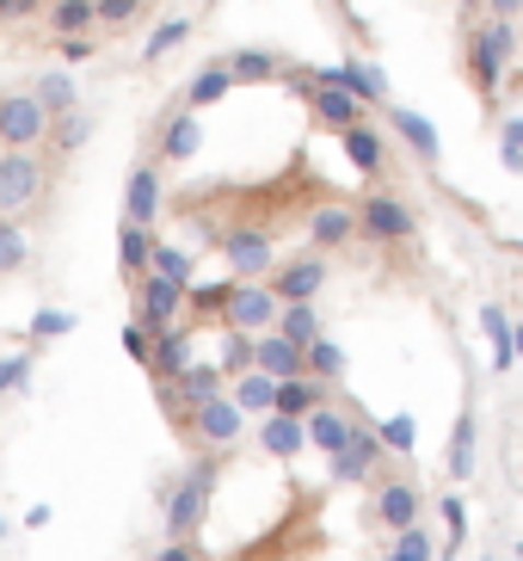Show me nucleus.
I'll return each instance as SVG.
<instances>
[{
    "label": "nucleus",
    "instance_id": "17",
    "mask_svg": "<svg viewBox=\"0 0 523 561\" xmlns=\"http://www.w3.org/2000/svg\"><path fill=\"white\" fill-rule=\"evenodd\" d=\"M339 149H345V161L358 167L363 180H376L382 161H388V136H382L370 117H358V124H345V130H339Z\"/></svg>",
    "mask_w": 523,
    "mask_h": 561
},
{
    "label": "nucleus",
    "instance_id": "1",
    "mask_svg": "<svg viewBox=\"0 0 523 561\" xmlns=\"http://www.w3.org/2000/svg\"><path fill=\"white\" fill-rule=\"evenodd\" d=\"M216 476H222V450H204V457L173 476L161 488V518H166V537H197L204 518H210V500H216Z\"/></svg>",
    "mask_w": 523,
    "mask_h": 561
},
{
    "label": "nucleus",
    "instance_id": "33",
    "mask_svg": "<svg viewBox=\"0 0 523 561\" xmlns=\"http://www.w3.org/2000/svg\"><path fill=\"white\" fill-rule=\"evenodd\" d=\"M229 75H234V87L278 81V75H283V56H271V50H234V56H229Z\"/></svg>",
    "mask_w": 523,
    "mask_h": 561
},
{
    "label": "nucleus",
    "instance_id": "5",
    "mask_svg": "<svg viewBox=\"0 0 523 561\" xmlns=\"http://www.w3.org/2000/svg\"><path fill=\"white\" fill-rule=\"evenodd\" d=\"M185 426H191V438L204 450H234L241 445V432H246V413L229 401V389L210 401H197V408H185Z\"/></svg>",
    "mask_w": 523,
    "mask_h": 561
},
{
    "label": "nucleus",
    "instance_id": "34",
    "mask_svg": "<svg viewBox=\"0 0 523 561\" xmlns=\"http://www.w3.org/2000/svg\"><path fill=\"white\" fill-rule=\"evenodd\" d=\"M49 32L56 37H86L93 32V0H44Z\"/></svg>",
    "mask_w": 523,
    "mask_h": 561
},
{
    "label": "nucleus",
    "instance_id": "6",
    "mask_svg": "<svg viewBox=\"0 0 523 561\" xmlns=\"http://www.w3.org/2000/svg\"><path fill=\"white\" fill-rule=\"evenodd\" d=\"M283 75H290V81L302 87V100H309V112H314V124H321V130H333V136H339L345 124H358V117H363V100H351L345 87L314 81L309 68H290V62H283Z\"/></svg>",
    "mask_w": 523,
    "mask_h": 561
},
{
    "label": "nucleus",
    "instance_id": "36",
    "mask_svg": "<svg viewBox=\"0 0 523 561\" xmlns=\"http://www.w3.org/2000/svg\"><path fill=\"white\" fill-rule=\"evenodd\" d=\"M74 328H81V314L74 309H37L32 321H25V340H32V346H56V340L74 333Z\"/></svg>",
    "mask_w": 523,
    "mask_h": 561
},
{
    "label": "nucleus",
    "instance_id": "3",
    "mask_svg": "<svg viewBox=\"0 0 523 561\" xmlns=\"http://www.w3.org/2000/svg\"><path fill=\"white\" fill-rule=\"evenodd\" d=\"M49 198V161L37 149H0V216H32Z\"/></svg>",
    "mask_w": 523,
    "mask_h": 561
},
{
    "label": "nucleus",
    "instance_id": "40",
    "mask_svg": "<svg viewBox=\"0 0 523 561\" xmlns=\"http://www.w3.org/2000/svg\"><path fill=\"white\" fill-rule=\"evenodd\" d=\"M191 37V19H161L154 32H148V44H142V62H161V56H173Z\"/></svg>",
    "mask_w": 523,
    "mask_h": 561
},
{
    "label": "nucleus",
    "instance_id": "32",
    "mask_svg": "<svg viewBox=\"0 0 523 561\" xmlns=\"http://www.w3.org/2000/svg\"><path fill=\"white\" fill-rule=\"evenodd\" d=\"M86 136H93V117L74 105V112H62V117H49V136H44V149H56V154H74V149H86Z\"/></svg>",
    "mask_w": 523,
    "mask_h": 561
},
{
    "label": "nucleus",
    "instance_id": "38",
    "mask_svg": "<svg viewBox=\"0 0 523 561\" xmlns=\"http://www.w3.org/2000/svg\"><path fill=\"white\" fill-rule=\"evenodd\" d=\"M480 333L492 340V364H499V370H511V364H518V346H511V321H505V309H499V302H487V309H480Z\"/></svg>",
    "mask_w": 523,
    "mask_h": 561
},
{
    "label": "nucleus",
    "instance_id": "56",
    "mask_svg": "<svg viewBox=\"0 0 523 561\" xmlns=\"http://www.w3.org/2000/svg\"><path fill=\"white\" fill-rule=\"evenodd\" d=\"M518 561H523V543H518Z\"/></svg>",
    "mask_w": 523,
    "mask_h": 561
},
{
    "label": "nucleus",
    "instance_id": "53",
    "mask_svg": "<svg viewBox=\"0 0 523 561\" xmlns=\"http://www.w3.org/2000/svg\"><path fill=\"white\" fill-rule=\"evenodd\" d=\"M511 346H518V358H523V328H511Z\"/></svg>",
    "mask_w": 523,
    "mask_h": 561
},
{
    "label": "nucleus",
    "instance_id": "12",
    "mask_svg": "<svg viewBox=\"0 0 523 561\" xmlns=\"http://www.w3.org/2000/svg\"><path fill=\"white\" fill-rule=\"evenodd\" d=\"M376 462H382V438L376 426H351V438H345L339 450H333V481H345V488H358V481L376 476Z\"/></svg>",
    "mask_w": 523,
    "mask_h": 561
},
{
    "label": "nucleus",
    "instance_id": "27",
    "mask_svg": "<svg viewBox=\"0 0 523 561\" xmlns=\"http://www.w3.org/2000/svg\"><path fill=\"white\" fill-rule=\"evenodd\" d=\"M271 389H278V382L265 377V370H253V364H246L241 377H229V401L246 413V420H259V413H271Z\"/></svg>",
    "mask_w": 523,
    "mask_h": 561
},
{
    "label": "nucleus",
    "instance_id": "49",
    "mask_svg": "<svg viewBox=\"0 0 523 561\" xmlns=\"http://www.w3.org/2000/svg\"><path fill=\"white\" fill-rule=\"evenodd\" d=\"M154 561H204V549H197V537H166L154 549Z\"/></svg>",
    "mask_w": 523,
    "mask_h": 561
},
{
    "label": "nucleus",
    "instance_id": "24",
    "mask_svg": "<svg viewBox=\"0 0 523 561\" xmlns=\"http://www.w3.org/2000/svg\"><path fill=\"white\" fill-rule=\"evenodd\" d=\"M148 253H154V229L117 216V272H124V284H136L148 272Z\"/></svg>",
    "mask_w": 523,
    "mask_h": 561
},
{
    "label": "nucleus",
    "instance_id": "18",
    "mask_svg": "<svg viewBox=\"0 0 523 561\" xmlns=\"http://www.w3.org/2000/svg\"><path fill=\"white\" fill-rule=\"evenodd\" d=\"M475 457H480V413H475V401H462L456 432H450V450H443V469H450V481H468V476H475Z\"/></svg>",
    "mask_w": 523,
    "mask_h": 561
},
{
    "label": "nucleus",
    "instance_id": "50",
    "mask_svg": "<svg viewBox=\"0 0 523 561\" xmlns=\"http://www.w3.org/2000/svg\"><path fill=\"white\" fill-rule=\"evenodd\" d=\"M44 13V0H0V25H25Z\"/></svg>",
    "mask_w": 523,
    "mask_h": 561
},
{
    "label": "nucleus",
    "instance_id": "30",
    "mask_svg": "<svg viewBox=\"0 0 523 561\" xmlns=\"http://www.w3.org/2000/svg\"><path fill=\"white\" fill-rule=\"evenodd\" d=\"M302 370H309L314 382H327V389H333V382L345 377V346H339V340H327V333H314L309 346H302Z\"/></svg>",
    "mask_w": 523,
    "mask_h": 561
},
{
    "label": "nucleus",
    "instance_id": "45",
    "mask_svg": "<svg viewBox=\"0 0 523 561\" xmlns=\"http://www.w3.org/2000/svg\"><path fill=\"white\" fill-rule=\"evenodd\" d=\"M222 302H229V284H185V309L191 314H222Z\"/></svg>",
    "mask_w": 523,
    "mask_h": 561
},
{
    "label": "nucleus",
    "instance_id": "14",
    "mask_svg": "<svg viewBox=\"0 0 523 561\" xmlns=\"http://www.w3.org/2000/svg\"><path fill=\"white\" fill-rule=\"evenodd\" d=\"M204 149V124H197V112H166L161 117V130H154V161L161 167H185L191 154Z\"/></svg>",
    "mask_w": 523,
    "mask_h": 561
},
{
    "label": "nucleus",
    "instance_id": "46",
    "mask_svg": "<svg viewBox=\"0 0 523 561\" xmlns=\"http://www.w3.org/2000/svg\"><path fill=\"white\" fill-rule=\"evenodd\" d=\"M443 525H450V543H443V561H456L462 537H468V506L456 494H443Z\"/></svg>",
    "mask_w": 523,
    "mask_h": 561
},
{
    "label": "nucleus",
    "instance_id": "16",
    "mask_svg": "<svg viewBox=\"0 0 523 561\" xmlns=\"http://www.w3.org/2000/svg\"><path fill=\"white\" fill-rule=\"evenodd\" d=\"M191 364V328L185 321H166V328H154V346H148V377L154 382H173Z\"/></svg>",
    "mask_w": 523,
    "mask_h": 561
},
{
    "label": "nucleus",
    "instance_id": "41",
    "mask_svg": "<svg viewBox=\"0 0 523 561\" xmlns=\"http://www.w3.org/2000/svg\"><path fill=\"white\" fill-rule=\"evenodd\" d=\"M32 377H37V346L13 352V358H0V401H7V396H19V389H25Z\"/></svg>",
    "mask_w": 523,
    "mask_h": 561
},
{
    "label": "nucleus",
    "instance_id": "54",
    "mask_svg": "<svg viewBox=\"0 0 523 561\" xmlns=\"http://www.w3.org/2000/svg\"><path fill=\"white\" fill-rule=\"evenodd\" d=\"M505 248H511V253H523V234H511V241H505Z\"/></svg>",
    "mask_w": 523,
    "mask_h": 561
},
{
    "label": "nucleus",
    "instance_id": "51",
    "mask_svg": "<svg viewBox=\"0 0 523 561\" xmlns=\"http://www.w3.org/2000/svg\"><path fill=\"white\" fill-rule=\"evenodd\" d=\"M499 149H523V117H505V124H499Z\"/></svg>",
    "mask_w": 523,
    "mask_h": 561
},
{
    "label": "nucleus",
    "instance_id": "31",
    "mask_svg": "<svg viewBox=\"0 0 523 561\" xmlns=\"http://www.w3.org/2000/svg\"><path fill=\"white\" fill-rule=\"evenodd\" d=\"M32 93H37V105H44L49 117H62V112H74V105H81V87H74V75H68V68H49V75H37Z\"/></svg>",
    "mask_w": 523,
    "mask_h": 561
},
{
    "label": "nucleus",
    "instance_id": "9",
    "mask_svg": "<svg viewBox=\"0 0 523 561\" xmlns=\"http://www.w3.org/2000/svg\"><path fill=\"white\" fill-rule=\"evenodd\" d=\"M358 234L363 241H412L419 234V222H412V210L400 198H388V192H370V198L358 204Z\"/></svg>",
    "mask_w": 523,
    "mask_h": 561
},
{
    "label": "nucleus",
    "instance_id": "29",
    "mask_svg": "<svg viewBox=\"0 0 523 561\" xmlns=\"http://www.w3.org/2000/svg\"><path fill=\"white\" fill-rule=\"evenodd\" d=\"M229 93H234V75H229V62H210V68H197L191 81H185V112H204V105L229 100Z\"/></svg>",
    "mask_w": 523,
    "mask_h": 561
},
{
    "label": "nucleus",
    "instance_id": "44",
    "mask_svg": "<svg viewBox=\"0 0 523 561\" xmlns=\"http://www.w3.org/2000/svg\"><path fill=\"white\" fill-rule=\"evenodd\" d=\"M376 438H382V450H400V457H407L412 438H419V426H412V413H388V420L376 426Z\"/></svg>",
    "mask_w": 523,
    "mask_h": 561
},
{
    "label": "nucleus",
    "instance_id": "39",
    "mask_svg": "<svg viewBox=\"0 0 523 561\" xmlns=\"http://www.w3.org/2000/svg\"><path fill=\"white\" fill-rule=\"evenodd\" d=\"M148 0H93V32H130Z\"/></svg>",
    "mask_w": 523,
    "mask_h": 561
},
{
    "label": "nucleus",
    "instance_id": "8",
    "mask_svg": "<svg viewBox=\"0 0 523 561\" xmlns=\"http://www.w3.org/2000/svg\"><path fill=\"white\" fill-rule=\"evenodd\" d=\"M278 321V297L271 284H253V278H234L229 284V302H222V328H241V333H265Z\"/></svg>",
    "mask_w": 523,
    "mask_h": 561
},
{
    "label": "nucleus",
    "instance_id": "48",
    "mask_svg": "<svg viewBox=\"0 0 523 561\" xmlns=\"http://www.w3.org/2000/svg\"><path fill=\"white\" fill-rule=\"evenodd\" d=\"M93 50H98V37H93V32H86V37H56V56H62V68L93 62Z\"/></svg>",
    "mask_w": 523,
    "mask_h": 561
},
{
    "label": "nucleus",
    "instance_id": "35",
    "mask_svg": "<svg viewBox=\"0 0 523 561\" xmlns=\"http://www.w3.org/2000/svg\"><path fill=\"white\" fill-rule=\"evenodd\" d=\"M271 328L283 333V340H295V346H309L314 333H321V309L314 302H278V321Z\"/></svg>",
    "mask_w": 523,
    "mask_h": 561
},
{
    "label": "nucleus",
    "instance_id": "26",
    "mask_svg": "<svg viewBox=\"0 0 523 561\" xmlns=\"http://www.w3.org/2000/svg\"><path fill=\"white\" fill-rule=\"evenodd\" d=\"M376 518L388 530L412 525V518H419V488H412V481H382L376 488Z\"/></svg>",
    "mask_w": 523,
    "mask_h": 561
},
{
    "label": "nucleus",
    "instance_id": "13",
    "mask_svg": "<svg viewBox=\"0 0 523 561\" xmlns=\"http://www.w3.org/2000/svg\"><path fill=\"white\" fill-rule=\"evenodd\" d=\"M314 81H327V87H345L351 100H363V105H382L388 100V75H382L376 62H358V56H345V62H333V68H309Z\"/></svg>",
    "mask_w": 523,
    "mask_h": 561
},
{
    "label": "nucleus",
    "instance_id": "10",
    "mask_svg": "<svg viewBox=\"0 0 523 561\" xmlns=\"http://www.w3.org/2000/svg\"><path fill=\"white\" fill-rule=\"evenodd\" d=\"M130 297H136V321H148V328H166V321L185 314V284L161 278V272H142L130 284Z\"/></svg>",
    "mask_w": 523,
    "mask_h": 561
},
{
    "label": "nucleus",
    "instance_id": "57",
    "mask_svg": "<svg viewBox=\"0 0 523 561\" xmlns=\"http://www.w3.org/2000/svg\"><path fill=\"white\" fill-rule=\"evenodd\" d=\"M339 7H351V0H339Z\"/></svg>",
    "mask_w": 523,
    "mask_h": 561
},
{
    "label": "nucleus",
    "instance_id": "55",
    "mask_svg": "<svg viewBox=\"0 0 523 561\" xmlns=\"http://www.w3.org/2000/svg\"><path fill=\"white\" fill-rule=\"evenodd\" d=\"M0 543H7V518H0Z\"/></svg>",
    "mask_w": 523,
    "mask_h": 561
},
{
    "label": "nucleus",
    "instance_id": "47",
    "mask_svg": "<svg viewBox=\"0 0 523 561\" xmlns=\"http://www.w3.org/2000/svg\"><path fill=\"white\" fill-rule=\"evenodd\" d=\"M117 340H124V352H130V364H142L148 370V346H154V328H148V321H124V333H117Z\"/></svg>",
    "mask_w": 523,
    "mask_h": 561
},
{
    "label": "nucleus",
    "instance_id": "28",
    "mask_svg": "<svg viewBox=\"0 0 523 561\" xmlns=\"http://www.w3.org/2000/svg\"><path fill=\"white\" fill-rule=\"evenodd\" d=\"M32 265V229L25 216H0V278H19Z\"/></svg>",
    "mask_w": 523,
    "mask_h": 561
},
{
    "label": "nucleus",
    "instance_id": "43",
    "mask_svg": "<svg viewBox=\"0 0 523 561\" xmlns=\"http://www.w3.org/2000/svg\"><path fill=\"white\" fill-rule=\"evenodd\" d=\"M222 377H241L246 364H253V333H241V328H222Z\"/></svg>",
    "mask_w": 523,
    "mask_h": 561
},
{
    "label": "nucleus",
    "instance_id": "19",
    "mask_svg": "<svg viewBox=\"0 0 523 561\" xmlns=\"http://www.w3.org/2000/svg\"><path fill=\"white\" fill-rule=\"evenodd\" d=\"M253 370H265L271 382H283V377H302V346H295V340H283L278 328L253 333Z\"/></svg>",
    "mask_w": 523,
    "mask_h": 561
},
{
    "label": "nucleus",
    "instance_id": "11",
    "mask_svg": "<svg viewBox=\"0 0 523 561\" xmlns=\"http://www.w3.org/2000/svg\"><path fill=\"white\" fill-rule=\"evenodd\" d=\"M161 204H166V167H161V161H136V167H130V180H124V216L154 229Z\"/></svg>",
    "mask_w": 523,
    "mask_h": 561
},
{
    "label": "nucleus",
    "instance_id": "23",
    "mask_svg": "<svg viewBox=\"0 0 523 561\" xmlns=\"http://www.w3.org/2000/svg\"><path fill=\"white\" fill-rule=\"evenodd\" d=\"M309 241L321 253L345 248V241H358V210H351V204H321V210L309 216Z\"/></svg>",
    "mask_w": 523,
    "mask_h": 561
},
{
    "label": "nucleus",
    "instance_id": "58",
    "mask_svg": "<svg viewBox=\"0 0 523 561\" xmlns=\"http://www.w3.org/2000/svg\"><path fill=\"white\" fill-rule=\"evenodd\" d=\"M487 561H492V556H487Z\"/></svg>",
    "mask_w": 523,
    "mask_h": 561
},
{
    "label": "nucleus",
    "instance_id": "4",
    "mask_svg": "<svg viewBox=\"0 0 523 561\" xmlns=\"http://www.w3.org/2000/svg\"><path fill=\"white\" fill-rule=\"evenodd\" d=\"M44 136H49V112L37 105L32 87L0 93V149H44Z\"/></svg>",
    "mask_w": 523,
    "mask_h": 561
},
{
    "label": "nucleus",
    "instance_id": "25",
    "mask_svg": "<svg viewBox=\"0 0 523 561\" xmlns=\"http://www.w3.org/2000/svg\"><path fill=\"white\" fill-rule=\"evenodd\" d=\"M321 401H327V382H314L309 370H302V377H283L278 389H271V413H295V420L309 408H321Z\"/></svg>",
    "mask_w": 523,
    "mask_h": 561
},
{
    "label": "nucleus",
    "instance_id": "37",
    "mask_svg": "<svg viewBox=\"0 0 523 561\" xmlns=\"http://www.w3.org/2000/svg\"><path fill=\"white\" fill-rule=\"evenodd\" d=\"M148 272H161V278H173V284H191V278H197V260H191L185 248H173V241H161V234H154Z\"/></svg>",
    "mask_w": 523,
    "mask_h": 561
},
{
    "label": "nucleus",
    "instance_id": "2",
    "mask_svg": "<svg viewBox=\"0 0 523 561\" xmlns=\"http://www.w3.org/2000/svg\"><path fill=\"white\" fill-rule=\"evenodd\" d=\"M518 50V32H511V19H480L475 32H468V81H475L480 100H499V87H505V62Z\"/></svg>",
    "mask_w": 523,
    "mask_h": 561
},
{
    "label": "nucleus",
    "instance_id": "22",
    "mask_svg": "<svg viewBox=\"0 0 523 561\" xmlns=\"http://www.w3.org/2000/svg\"><path fill=\"white\" fill-rule=\"evenodd\" d=\"M351 426H358V413L333 408V401H321V408L302 413V432H309V445H314V450H327V457L345 445V438H351Z\"/></svg>",
    "mask_w": 523,
    "mask_h": 561
},
{
    "label": "nucleus",
    "instance_id": "52",
    "mask_svg": "<svg viewBox=\"0 0 523 561\" xmlns=\"http://www.w3.org/2000/svg\"><path fill=\"white\" fill-rule=\"evenodd\" d=\"M487 13H492V19H518L523 0H487Z\"/></svg>",
    "mask_w": 523,
    "mask_h": 561
},
{
    "label": "nucleus",
    "instance_id": "42",
    "mask_svg": "<svg viewBox=\"0 0 523 561\" xmlns=\"http://www.w3.org/2000/svg\"><path fill=\"white\" fill-rule=\"evenodd\" d=\"M388 561H431V530L419 525V518H412V525H400V530H394Z\"/></svg>",
    "mask_w": 523,
    "mask_h": 561
},
{
    "label": "nucleus",
    "instance_id": "15",
    "mask_svg": "<svg viewBox=\"0 0 523 561\" xmlns=\"http://www.w3.org/2000/svg\"><path fill=\"white\" fill-rule=\"evenodd\" d=\"M321 284H327V260H321V253H302V260L271 265V297L278 302H314Z\"/></svg>",
    "mask_w": 523,
    "mask_h": 561
},
{
    "label": "nucleus",
    "instance_id": "21",
    "mask_svg": "<svg viewBox=\"0 0 523 561\" xmlns=\"http://www.w3.org/2000/svg\"><path fill=\"white\" fill-rule=\"evenodd\" d=\"M259 450L265 457H278V462H290V457L309 450V432H302L295 413H259Z\"/></svg>",
    "mask_w": 523,
    "mask_h": 561
},
{
    "label": "nucleus",
    "instance_id": "7",
    "mask_svg": "<svg viewBox=\"0 0 523 561\" xmlns=\"http://www.w3.org/2000/svg\"><path fill=\"white\" fill-rule=\"evenodd\" d=\"M216 248H222V260L234 265V278H265L271 265H278V248H271V234L259 229V222H234V229L216 234Z\"/></svg>",
    "mask_w": 523,
    "mask_h": 561
},
{
    "label": "nucleus",
    "instance_id": "20",
    "mask_svg": "<svg viewBox=\"0 0 523 561\" xmlns=\"http://www.w3.org/2000/svg\"><path fill=\"white\" fill-rule=\"evenodd\" d=\"M388 130L407 142L412 154L426 167H438V154H443V136H438V124H431L426 112H407V105H388Z\"/></svg>",
    "mask_w": 523,
    "mask_h": 561
}]
</instances>
